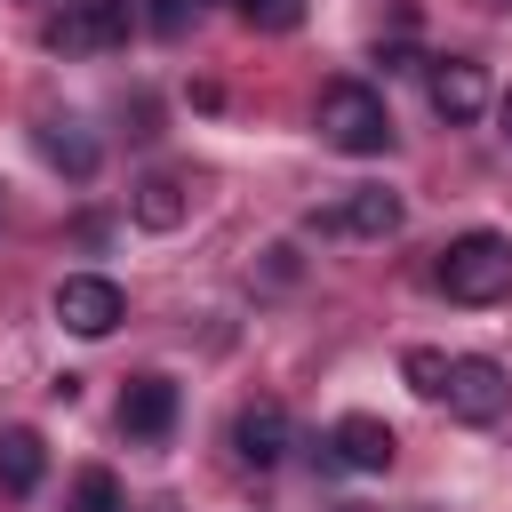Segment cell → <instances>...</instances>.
<instances>
[{
    "mask_svg": "<svg viewBox=\"0 0 512 512\" xmlns=\"http://www.w3.org/2000/svg\"><path fill=\"white\" fill-rule=\"evenodd\" d=\"M312 128H320L328 152H352V160L392 152V112H384V96L368 80H328L320 104H312Z\"/></svg>",
    "mask_w": 512,
    "mask_h": 512,
    "instance_id": "obj_1",
    "label": "cell"
},
{
    "mask_svg": "<svg viewBox=\"0 0 512 512\" xmlns=\"http://www.w3.org/2000/svg\"><path fill=\"white\" fill-rule=\"evenodd\" d=\"M440 296L448 304H504L512 296V240L504 232H464L440 248Z\"/></svg>",
    "mask_w": 512,
    "mask_h": 512,
    "instance_id": "obj_2",
    "label": "cell"
},
{
    "mask_svg": "<svg viewBox=\"0 0 512 512\" xmlns=\"http://www.w3.org/2000/svg\"><path fill=\"white\" fill-rule=\"evenodd\" d=\"M128 24H136V0H80V8H56L40 24V40L56 56H112L128 40Z\"/></svg>",
    "mask_w": 512,
    "mask_h": 512,
    "instance_id": "obj_3",
    "label": "cell"
},
{
    "mask_svg": "<svg viewBox=\"0 0 512 512\" xmlns=\"http://www.w3.org/2000/svg\"><path fill=\"white\" fill-rule=\"evenodd\" d=\"M48 312H56V328H72V336H112L120 320H128V296H120V280H104V272H64L56 280V296H48Z\"/></svg>",
    "mask_w": 512,
    "mask_h": 512,
    "instance_id": "obj_4",
    "label": "cell"
},
{
    "mask_svg": "<svg viewBox=\"0 0 512 512\" xmlns=\"http://www.w3.org/2000/svg\"><path fill=\"white\" fill-rule=\"evenodd\" d=\"M504 400H512V376H504L488 352L448 360V392H440V408H448L456 424H496V416H504Z\"/></svg>",
    "mask_w": 512,
    "mask_h": 512,
    "instance_id": "obj_5",
    "label": "cell"
},
{
    "mask_svg": "<svg viewBox=\"0 0 512 512\" xmlns=\"http://www.w3.org/2000/svg\"><path fill=\"white\" fill-rule=\"evenodd\" d=\"M424 88H432V112H440L448 128H472V120L488 112V72H480L472 56H432V64H424Z\"/></svg>",
    "mask_w": 512,
    "mask_h": 512,
    "instance_id": "obj_6",
    "label": "cell"
},
{
    "mask_svg": "<svg viewBox=\"0 0 512 512\" xmlns=\"http://www.w3.org/2000/svg\"><path fill=\"white\" fill-rule=\"evenodd\" d=\"M392 456H400V440H392V424L384 416H336V432H328V448H320V464H336V472H392Z\"/></svg>",
    "mask_w": 512,
    "mask_h": 512,
    "instance_id": "obj_7",
    "label": "cell"
},
{
    "mask_svg": "<svg viewBox=\"0 0 512 512\" xmlns=\"http://www.w3.org/2000/svg\"><path fill=\"white\" fill-rule=\"evenodd\" d=\"M232 456L256 464V472H272V464L288 456V408H280V400H248V408L232 416Z\"/></svg>",
    "mask_w": 512,
    "mask_h": 512,
    "instance_id": "obj_8",
    "label": "cell"
},
{
    "mask_svg": "<svg viewBox=\"0 0 512 512\" xmlns=\"http://www.w3.org/2000/svg\"><path fill=\"white\" fill-rule=\"evenodd\" d=\"M120 432H128V440H168V432H176V384H168V376H128V392H120Z\"/></svg>",
    "mask_w": 512,
    "mask_h": 512,
    "instance_id": "obj_9",
    "label": "cell"
},
{
    "mask_svg": "<svg viewBox=\"0 0 512 512\" xmlns=\"http://www.w3.org/2000/svg\"><path fill=\"white\" fill-rule=\"evenodd\" d=\"M328 224L352 232V240H392V232H400V192H384V184H352L344 208H336Z\"/></svg>",
    "mask_w": 512,
    "mask_h": 512,
    "instance_id": "obj_10",
    "label": "cell"
},
{
    "mask_svg": "<svg viewBox=\"0 0 512 512\" xmlns=\"http://www.w3.org/2000/svg\"><path fill=\"white\" fill-rule=\"evenodd\" d=\"M32 144H40V160H48V168H64L72 184H88V176H96V160H104V152H96V136H88L80 120H40V128H32Z\"/></svg>",
    "mask_w": 512,
    "mask_h": 512,
    "instance_id": "obj_11",
    "label": "cell"
},
{
    "mask_svg": "<svg viewBox=\"0 0 512 512\" xmlns=\"http://www.w3.org/2000/svg\"><path fill=\"white\" fill-rule=\"evenodd\" d=\"M40 472H48V440L32 424H8L0 432V496H32Z\"/></svg>",
    "mask_w": 512,
    "mask_h": 512,
    "instance_id": "obj_12",
    "label": "cell"
},
{
    "mask_svg": "<svg viewBox=\"0 0 512 512\" xmlns=\"http://www.w3.org/2000/svg\"><path fill=\"white\" fill-rule=\"evenodd\" d=\"M184 208H192V200H184V184H176V176H144V184L128 192V216H136L144 232H176V224H184Z\"/></svg>",
    "mask_w": 512,
    "mask_h": 512,
    "instance_id": "obj_13",
    "label": "cell"
},
{
    "mask_svg": "<svg viewBox=\"0 0 512 512\" xmlns=\"http://www.w3.org/2000/svg\"><path fill=\"white\" fill-rule=\"evenodd\" d=\"M400 376H408V392L440 400V392H448V352H432V344H408V352H400Z\"/></svg>",
    "mask_w": 512,
    "mask_h": 512,
    "instance_id": "obj_14",
    "label": "cell"
},
{
    "mask_svg": "<svg viewBox=\"0 0 512 512\" xmlns=\"http://www.w3.org/2000/svg\"><path fill=\"white\" fill-rule=\"evenodd\" d=\"M72 512H128V496H120V480H112L104 464H88V472L72 480Z\"/></svg>",
    "mask_w": 512,
    "mask_h": 512,
    "instance_id": "obj_15",
    "label": "cell"
},
{
    "mask_svg": "<svg viewBox=\"0 0 512 512\" xmlns=\"http://www.w3.org/2000/svg\"><path fill=\"white\" fill-rule=\"evenodd\" d=\"M232 16L248 32H296L304 24V0H232Z\"/></svg>",
    "mask_w": 512,
    "mask_h": 512,
    "instance_id": "obj_16",
    "label": "cell"
},
{
    "mask_svg": "<svg viewBox=\"0 0 512 512\" xmlns=\"http://www.w3.org/2000/svg\"><path fill=\"white\" fill-rule=\"evenodd\" d=\"M192 16H200V0H152V8H144V24H152L160 40H184Z\"/></svg>",
    "mask_w": 512,
    "mask_h": 512,
    "instance_id": "obj_17",
    "label": "cell"
},
{
    "mask_svg": "<svg viewBox=\"0 0 512 512\" xmlns=\"http://www.w3.org/2000/svg\"><path fill=\"white\" fill-rule=\"evenodd\" d=\"M296 280V248H264V288H288Z\"/></svg>",
    "mask_w": 512,
    "mask_h": 512,
    "instance_id": "obj_18",
    "label": "cell"
},
{
    "mask_svg": "<svg viewBox=\"0 0 512 512\" xmlns=\"http://www.w3.org/2000/svg\"><path fill=\"white\" fill-rule=\"evenodd\" d=\"M376 64H384V72H416V48H408V40H392V48H376Z\"/></svg>",
    "mask_w": 512,
    "mask_h": 512,
    "instance_id": "obj_19",
    "label": "cell"
},
{
    "mask_svg": "<svg viewBox=\"0 0 512 512\" xmlns=\"http://www.w3.org/2000/svg\"><path fill=\"white\" fill-rule=\"evenodd\" d=\"M496 128H504V136H512V88H504V96H496Z\"/></svg>",
    "mask_w": 512,
    "mask_h": 512,
    "instance_id": "obj_20",
    "label": "cell"
},
{
    "mask_svg": "<svg viewBox=\"0 0 512 512\" xmlns=\"http://www.w3.org/2000/svg\"><path fill=\"white\" fill-rule=\"evenodd\" d=\"M504 8H512V0H504Z\"/></svg>",
    "mask_w": 512,
    "mask_h": 512,
    "instance_id": "obj_21",
    "label": "cell"
}]
</instances>
